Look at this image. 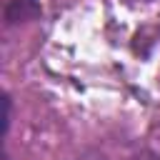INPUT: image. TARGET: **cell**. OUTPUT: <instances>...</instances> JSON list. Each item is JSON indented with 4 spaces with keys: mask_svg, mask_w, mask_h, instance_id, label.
Wrapping results in <instances>:
<instances>
[{
    "mask_svg": "<svg viewBox=\"0 0 160 160\" xmlns=\"http://www.w3.org/2000/svg\"><path fill=\"white\" fill-rule=\"evenodd\" d=\"M72 160H158V158L145 148L128 145L125 150L120 148V155L112 152V150H105V148H90V150H85L82 155H78Z\"/></svg>",
    "mask_w": 160,
    "mask_h": 160,
    "instance_id": "obj_1",
    "label": "cell"
},
{
    "mask_svg": "<svg viewBox=\"0 0 160 160\" xmlns=\"http://www.w3.org/2000/svg\"><path fill=\"white\" fill-rule=\"evenodd\" d=\"M40 15H42L40 0H8V5H5V22L8 25L32 22Z\"/></svg>",
    "mask_w": 160,
    "mask_h": 160,
    "instance_id": "obj_2",
    "label": "cell"
},
{
    "mask_svg": "<svg viewBox=\"0 0 160 160\" xmlns=\"http://www.w3.org/2000/svg\"><path fill=\"white\" fill-rule=\"evenodd\" d=\"M10 110H12V100H10V95L5 92V95H2V138H5L8 130H10Z\"/></svg>",
    "mask_w": 160,
    "mask_h": 160,
    "instance_id": "obj_3",
    "label": "cell"
}]
</instances>
